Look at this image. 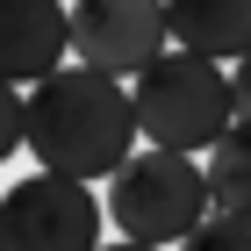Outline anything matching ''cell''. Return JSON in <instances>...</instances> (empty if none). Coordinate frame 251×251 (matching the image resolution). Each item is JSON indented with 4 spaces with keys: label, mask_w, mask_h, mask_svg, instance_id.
Here are the masks:
<instances>
[{
    "label": "cell",
    "mask_w": 251,
    "mask_h": 251,
    "mask_svg": "<svg viewBox=\"0 0 251 251\" xmlns=\"http://www.w3.org/2000/svg\"><path fill=\"white\" fill-rule=\"evenodd\" d=\"M136 94L108 72L65 65L29 86V158L58 179H115L136 158Z\"/></svg>",
    "instance_id": "6da1fadb"
},
{
    "label": "cell",
    "mask_w": 251,
    "mask_h": 251,
    "mask_svg": "<svg viewBox=\"0 0 251 251\" xmlns=\"http://www.w3.org/2000/svg\"><path fill=\"white\" fill-rule=\"evenodd\" d=\"M136 94V129L151 151H179V158H208L223 136L237 129V86L223 65L194 58V50H165L151 72L129 86Z\"/></svg>",
    "instance_id": "7a4b0ae2"
},
{
    "label": "cell",
    "mask_w": 251,
    "mask_h": 251,
    "mask_svg": "<svg viewBox=\"0 0 251 251\" xmlns=\"http://www.w3.org/2000/svg\"><path fill=\"white\" fill-rule=\"evenodd\" d=\"M215 215L208 173L179 151H136L115 179H108V223L122 230V244H187L201 223Z\"/></svg>",
    "instance_id": "3957f363"
},
{
    "label": "cell",
    "mask_w": 251,
    "mask_h": 251,
    "mask_svg": "<svg viewBox=\"0 0 251 251\" xmlns=\"http://www.w3.org/2000/svg\"><path fill=\"white\" fill-rule=\"evenodd\" d=\"M0 251H100L94 187L58 173H29L0 194Z\"/></svg>",
    "instance_id": "277c9868"
},
{
    "label": "cell",
    "mask_w": 251,
    "mask_h": 251,
    "mask_svg": "<svg viewBox=\"0 0 251 251\" xmlns=\"http://www.w3.org/2000/svg\"><path fill=\"white\" fill-rule=\"evenodd\" d=\"M173 50L165 0H72V65L108 79H144Z\"/></svg>",
    "instance_id": "5b68a950"
},
{
    "label": "cell",
    "mask_w": 251,
    "mask_h": 251,
    "mask_svg": "<svg viewBox=\"0 0 251 251\" xmlns=\"http://www.w3.org/2000/svg\"><path fill=\"white\" fill-rule=\"evenodd\" d=\"M72 58V15L58 0H0V79L43 86Z\"/></svg>",
    "instance_id": "8992f818"
},
{
    "label": "cell",
    "mask_w": 251,
    "mask_h": 251,
    "mask_svg": "<svg viewBox=\"0 0 251 251\" xmlns=\"http://www.w3.org/2000/svg\"><path fill=\"white\" fill-rule=\"evenodd\" d=\"M173 50H194L208 65H244L251 58V0H165Z\"/></svg>",
    "instance_id": "52a82bcc"
},
{
    "label": "cell",
    "mask_w": 251,
    "mask_h": 251,
    "mask_svg": "<svg viewBox=\"0 0 251 251\" xmlns=\"http://www.w3.org/2000/svg\"><path fill=\"white\" fill-rule=\"evenodd\" d=\"M201 173H208L215 215H244V223H251V122H237V129L201 158Z\"/></svg>",
    "instance_id": "ba28073f"
},
{
    "label": "cell",
    "mask_w": 251,
    "mask_h": 251,
    "mask_svg": "<svg viewBox=\"0 0 251 251\" xmlns=\"http://www.w3.org/2000/svg\"><path fill=\"white\" fill-rule=\"evenodd\" d=\"M179 251H251V223L244 215H208Z\"/></svg>",
    "instance_id": "9c48e42d"
},
{
    "label": "cell",
    "mask_w": 251,
    "mask_h": 251,
    "mask_svg": "<svg viewBox=\"0 0 251 251\" xmlns=\"http://www.w3.org/2000/svg\"><path fill=\"white\" fill-rule=\"evenodd\" d=\"M22 144H29V94L0 79V158H15Z\"/></svg>",
    "instance_id": "30bf717a"
},
{
    "label": "cell",
    "mask_w": 251,
    "mask_h": 251,
    "mask_svg": "<svg viewBox=\"0 0 251 251\" xmlns=\"http://www.w3.org/2000/svg\"><path fill=\"white\" fill-rule=\"evenodd\" d=\"M230 86H237V122H251V58L230 72Z\"/></svg>",
    "instance_id": "8fae6325"
},
{
    "label": "cell",
    "mask_w": 251,
    "mask_h": 251,
    "mask_svg": "<svg viewBox=\"0 0 251 251\" xmlns=\"http://www.w3.org/2000/svg\"><path fill=\"white\" fill-rule=\"evenodd\" d=\"M100 251H151V244H100Z\"/></svg>",
    "instance_id": "7c38bea8"
}]
</instances>
